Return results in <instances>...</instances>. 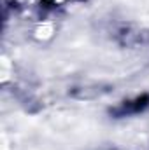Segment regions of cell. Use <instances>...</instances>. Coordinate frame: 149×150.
Wrapping results in <instances>:
<instances>
[{"instance_id":"1","label":"cell","mask_w":149,"mask_h":150,"mask_svg":"<svg viewBox=\"0 0 149 150\" xmlns=\"http://www.w3.org/2000/svg\"><path fill=\"white\" fill-rule=\"evenodd\" d=\"M146 108H149V94H140V96H137L133 100L119 103L116 108L111 110V115H114V117H128V115H137V113L144 112Z\"/></svg>"}]
</instances>
